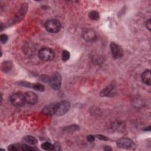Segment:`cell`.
<instances>
[{
  "label": "cell",
  "mask_w": 151,
  "mask_h": 151,
  "mask_svg": "<svg viewBox=\"0 0 151 151\" xmlns=\"http://www.w3.org/2000/svg\"><path fill=\"white\" fill-rule=\"evenodd\" d=\"M45 28L47 31L51 33H57L60 31L61 24L59 21L55 19H51L45 22Z\"/></svg>",
  "instance_id": "obj_1"
},
{
  "label": "cell",
  "mask_w": 151,
  "mask_h": 151,
  "mask_svg": "<svg viewBox=\"0 0 151 151\" xmlns=\"http://www.w3.org/2000/svg\"><path fill=\"white\" fill-rule=\"evenodd\" d=\"M38 57L40 60L45 61H48L52 60L54 57V51L47 47L41 48L38 52Z\"/></svg>",
  "instance_id": "obj_2"
},
{
  "label": "cell",
  "mask_w": 151,
  "mask_h": 151,
  "mask_svg": "<svg viewBox=\"0 0 151 151\" xmlns=\"http://www.w3.org/2000/svg\"><path fill=\"white\" fill-rule=\"evenodd\" d=\"M116 144L119 147L125 149L134 150L136 148V145L133 141L127 137H123L119 139Z\"/></svg>",
  "instance_id": "obj_3"
},
{
  "label": "cell",
  "mask_w": 151,
  "mask_h": 151,
  "mask_svg": "<svg viewBox=\"0 0 151 151\" xmlns=\"http://www.w3.org/2000/svg\"><path fill=\"white\" fill-rule=\"evenodd\" d=\"M9 101L15 106H22L25 103L24 94L21 93H15L10 96Z\"/></svg>",
  "instance_id": "obj_4"
},
{
  "label": "cell",
  "mask_w": 151,
  "mask_h": 151,
  "mask_svg": "<svg viewBox=\"0 0 151 151\" xmlns=\"http://www.w3.org/2000/svg\"><path fill=\"white\" fill-rule=\"evenodd\" d=\"M49 84L54 90H58L61 84V77L58 73H54L50 77Z\"/></svg>",
  "instance_id": "obj_5"
},
{
  "label": "cell",
  "mask_w": 151,
  "mask_h": 151,
  "mask_svg": "<svg viewBox=\"0 0 151 151\" xmlns=\"http://www.w3.org/2000/svg\"><path fill=\"white\" fill-rule=\"evenodd\" d=\"M70 108V104L69 101L64 100L58 103L56 113L57 116H62L67 113Z\"/></svg>",
  "instance_id": "obj_6"
},
{
  "label": "cell",
  "mask_w": 151,
  "mask_h": 151,
  "mask_svg": "<svg viewBox=\"0 0 151 151\" xmlns=\"http://www.w3.org/2000/svg\"><path fill=\"white\" fill-rule=\"evenodd\" d=\"M110 50L112 56L115 59H119L123 57V50L122 47L114 42H111L110 44Z\"/></svg>",
  "instance_id": "obj_7"
},
{
  "label": "cell",
  "mask_w": 151,
  "mask_h": 151,
  "mask_svg": "<svg viewBox=\"0 0 151 151\" xmlns=\"http://www.w3.org/2000/svg\"><path fill=\"white\" fill-rule=\"evenodd\" d=\"M82 37L86 41L94 42L97 39V35L93 29L87 28L82 32Z\"/></svg>",
  "instance_id": "obj_8"
},
{
  "label": "cell",
  "mask_w": 151,
  "mask_h": 151,
  "mask_svg": "<svg viewBox=\"0 0 151 151\" xmlns=\"http://www.w3.org/2000/svg\"><path fill=\"white\" fill-rule=\"evenodd\" d=\"M37 149L28 146L25 143H14L9 146L8 150L10 151L18 150H34Z\"/></svg>",
  "instance_id": "obj_9"
},
{
  "label": "cell",
  "mask_w": 151,
  "mask_h": 151,
  "mask_svg": "<svg viewBox=\"0 0 151 151\" xmlns=\"http://www.w3.org/2000/svg\"><path fill=\"white\" fill-rule=\"evenodd\" d=\"M24 97H25V103L31 104V105H34L37 104L38 101V97L37 95L32 92V91H27L24 93Z\"/></svg>",
  "instance_id": "obj_10"
},
{
  "label": "cell",
  "mask_w": 151,
  "mask_h": 151,
  "mask_svg": "<svg viewBox=\"0 0 151 151\" xmlns=\"http://www.w3.org/2000/svg\"><path fill=\"white\" fill-rule=\"evenodd\" d=\"M27 9H28V4L27 3L23 4L21 6L20 9L15 14L14 19V22H18L20 21H21L22 18L24 17L25 14L27 13Z\"/></svg>",
  "instance_id": "obj_11"
},
{
  "label": "cell",
  "mask_w": 151,
  "mask_h": 151,
  "mask_svg": "<svg viewBox=\"0 0 151 151\" xmlns=\"http://www.w3.org/2000/svg\"><path fill=\"white\" fill-rule=\"evenodd\" d=\"M58 103H50L45 106L42 109V113L45 115L48 116H53L55 114Z\"/></svg>",
  "instance_id": "obj_12"
},
{
  "label": "cell",
  "mask_w": 151,
  "mask_h": 151,
  "mask_svg": "<svg viewBox=\"0 0 151 151\" xmlns=\"http://www.w3.org/2000/svg\"><path fill=\"white\" fill-rule=\"evenodd\" d=\"M115 91V88L114 86L112 84H110L107 86L106 88H104L100 93V96L102 97H106V96H113V94H114Z\"/></svg>",
  "instance_id": "obj_13"
},
{
  "label": "cell",
  "mask_w": 151,
  "mask_h": 151,
  "mask_svg": "<svg viewBox=\"0 0 151 151\" xmlns=\"http://www.w3.org/2000/svg\"><path fill=\"white\" fill-rule=\"evenodd\" d=\"M150 70H146L143 72L142 74V80L146 85L150 86L151 84V77H150Z\"/></svg>",
  "instance_id": "obj_14"
},
{
  "label": "cell",
  "mask_w": 151,
  "mask_h": 151,
  "mask_svg": "<svg viewBox=\"0 0 151 151\" xmlns=\"http://www.w3.org/2000/svg\"><path fill=\"white\" fill-rule=\"evenodd\" d=\"M22 141L27 144L31 145H35L37 144L38 141L37 140V139L31 135H27V136H25L24 137H23L22 138Z\"/></svg>",
  "instance_id": "obj_15"
},
{
  "label": "cell",
  "mask_w": 151,
  "mask_h": 151,
  "mask_svg": "<svg viewBox=\"0 0 151 151\" xmlns=\"http://www.w3.org/2000/svg\"><path fill=\"white\" fill-rule=\"evenodd\" d=\"M111 128L117 132H123L125 130V125L122 122H114L111 125Z\"/></svg>",
  "instance_id": "obj_16"
},
{
  "label": "cell",
  "mask_w": 151,
  "mask_h": 151,
  "mask_svg": "<svg viewBox=\"0 0 151 151\" xmlns=\"http://www.w3.org/2000/svg\"><path fill=\"white\" fill-rule=\"evenodd\" d=\"M12 67V64L10 61H4L1 64V70L3 72L6 73L11 70Z\"/></svg>",
  "instance_id": "obj_17"
},
{
  "label": "cell",
  "mask_w": 151,
  "mask_h": 151,
  "mask_svg": "<svg viewBox=\"0 0 151 151\" xmlns=\"http://www.w3.org/2000/svg\"><path fill=\"white\" fill-rule=\"evenodd\" d=\"M88 18L93 21H97L100 18L99 14L96 11H92L88 13Z\"/></svg>",
  "instance_id": "obj_18"
},
{
  "label": "cell",
  "mask_w": 151,
  "mask_h": 151,
  "mask_svg": "<svg viewBox=\"0 0 151 151\" xmlns=\"http://www.w3.org/2000/svg\"><path fill=\"white\" fill-rule=\"evenodd\" d=\"M41 147L45 150H52L55 149L54 145L50 142H44L41 144Z\"/></svg>",
  "instance_id": "obj_19"
},
{
  "label": "cell",
  "mask_w": 151,
  "mask_h": 151,
  "mask_svg": "<svg viewBox=\"0 0 151 151\" xmlns=\"http://www.w3.org/2000/svg\"><path fill=\"white\" fill-rule=\"evenodd\" d=\"M32 88L40 91V92H42L45 90V87L44 85H42L41 83H33V86H32Z\"/></svg>",
  "instance_id": "obj_20"
},
{
  "label": "cell",
  "mask_w": 151,
  "mask_h": 151,
  "mask_svg": "<svg viewBox=\"0 0 151 151\" xmlns=\"http://www.w3.org/2000/svg\"><path fill=\"white\" fill-rule=\"evenodd\" d=\"M70 52L67 50H63L62 52V55H61V58L62 60L64 62L68 61L70 58Z\"/></svg>",
  "instance_id": "obj_21"
},
{
  "label": "cell",
  "mask_w": 151,
  "mask_h": 151,
  "mask_svg": "<svg viewBox=\"0 0 151 151\" xmlns=\"http://www.w3.org/2000/svg\"><path fill=\"white\" fill-rule=\"evenodd\" d=\"M8 40V37L6 34H1L0 35V41L2 44H5Z\"/></svg>",
  "instance_id": "obj_22"
},
{
  "label": "cell",
  "mask_w": 151,
  "mask_h": 151,
  "mask_svg": "<svg viewBox=\"0 0 151 151\" xmlns=\"http://www.w3.org/2000/svg\"><path fill=\"white\" fill-rule=\"evenodd\" d=\"M79 129V127L77 125H71L70 126L67 127L66 130H68V132H71V131H76Z\"/></svg>",
  "instance_id": "obj_23"
},
{
  "label": "cell",
  "mask_w": 151,
  "mask_h": 151,
  "mask_svg": "<svg viewBox=\"0 0 151 151\" xmlns=\"http://www.w3.org/2000/svg\"><path fill=\"white\" fill-rule=\"evenodd\" d=\"M42 81H43L45 83H49V81H50V77L45 76V75H42L41 77Z\"/></svg>",
  "instance_id": "obj_24"
},
{
  "label": "cell",
  "mask_w": 151,
  "mask_h": 151,
  "mask_svg": "<svg viewBox=\"0 0 151 151\" xmlns=\"http://www.w3.org/2000/svg\"><path fill=\"white\" fill-rule=\"evenodd\" d=\"M97 139H100V140H104V141H106V140H107L109 139L107 138V137H106V136H104V135H102V134H97V135H96V136Z\"/></svg>",
  "instance_id": "obj_25"
},
{
  "label": "cell",
  "mask_w": 151,
  "mask_h": 151,
  "mask_svg": "<svg viewBox=\"0 0 151 151\" xmlns=\"http://www.w3.org/2000/svg\"><path fill=\"white\" fill-rule=\"evenodd\" d=\"M145 25H146V27L147 28V29L149 31H150V29H151V21H150V19H148L146 21Z\"/></svg>",
  "instance_id": "obj_26"
},
{
  "label": "cell",
  "mask_w": 151,
  "mask_h": 151,
  "mask_svg": "<svg viewBox=\"0 0 151 151\" xmlns=\"http://www.w3.org/2000/svg\"><path fill=\"white\" fill-rule=\"evenodd\" d=\"M87 140L90 142H93L95 140V137L93 135H88L87 136Z\"/></svg>",
  "instance_id": "obj_27"
},
{
  "label": "cell",
  "mask_w": 151,
  "mask_h": 151,
  "mask_svg": "<svg viewBox=\"0 0 151 151\" xmlns=\"http://www.w3.org/2000/svg\"><path fill=\"white\" fill-rule=\"evenodd\" d=\"M104 150H106V151H110V150H111V148L110 146H106L104 147Z\"/></svg>",
  "instance_id": "obj_28"
},
{
  "label": "cell",
  "mask_w": 151,
  "mask_h": 151,
  "mask_svg": "<svg viewBox=\"0 0 151 151\" xmlns=\"http://www.w3.org/2000/svg\"><path fill=\"white\" fill-rule=\"evenodd\" d=\"M150 130V126H149V127H148V129H145L144 130H145V131H147V130H149V131Z\"/></svg>",
  "instance_id": "obj_29"
}]
</instances>
